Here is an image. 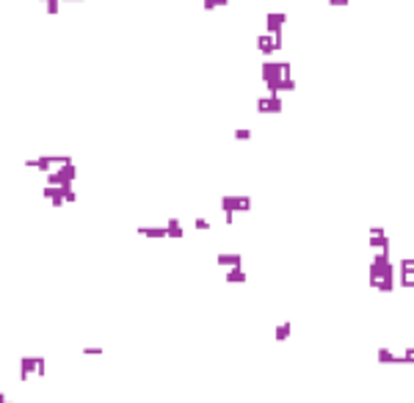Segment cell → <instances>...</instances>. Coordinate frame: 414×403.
<instances>
[{"label":"cell","mask_w":414,"mask_h":403,"mask_svg":"<svg viewBox=\"0 0 414 403\" xmlns=\"http://www.w3.org/2000/svg\"><path fill=\"white\" fill-rule=\"evenodd\" d=\"M398 282V265L392 262V252H373L368 265V284L378 293H392Z\"/></svg>","instance_id":"cell-1"},{"label":"cell","mask_w":414,"mask_h":403,"mask_svg":"<svg viewBox=\"0 0 414 403\" xmlns=\"http://www.w3.org/2000/svg\"><path fill=\"white\" fill-rule=\"evenodd\" d=\"M260 78H263L265 89H268L271 94L295 91V78H293L290 61H271V58H265L263 67H260Z\"/></svg>","instance_id":"cell-2"},{"label":"cell","mask_w":414,"mask_h":403,"mask_svg":"<svg viewBox=\"0 0 414 403\" xmlns=\"http://www.w3.org/2000/svg\"><path fill=\"white\" fill-rule=\"evenodd\" d=\"M251 207H254V202L246 194H224L221 196V210H224V221L227 224L235 221V213H248Z\"/></svg>","instance_id":"cell-3"},{"label":"cell","mask_w":414,"mask_h":403,"mask_svg":"<svg viewBox=\"0 0 414 403\" xmlns=\"http://www.w3.org/2000/svg\"><path fill=\"white\" fill-rule=\"evenodd\" d=\"M44 370H47L44 356H22L20 359V378L22 381H28L33 373H36V376H44Z\"/></svg>","instance_id":"cell-4"},{"label":"cell","mask_w":414,"mask_h":403,"mask_svg":"<svg viewBox=\"0 0 414 403\" xmlns=\"http://www.w3.org/2000/svg\"><path fill=\"white\" fill-rule=\"evenodd\" d=\"M368 246L373 249V252H389V232L387 226L381 224H373L368 229Z\"/></svg>","instance_id":"cell-5"},{"label":"cell","mask_w":414,"mask_h":403,"mask_svg":"<svg viewBox=\"0 0 414 403\" xmlns=\"http://www.w3.org/2000/svg\"><path fill=\"white\" fill-rule=\"evenodd\" d=\"M282 110H285L282 94H271V91H265V94L257 97V113H282Z\"/></svg>","instance_id":"cell-6"},{"label":"cell","mask_w":414,"mask_h":403,"mask_svg":"<svg viewBox=\"0 0 414 403\" xmlns=\"http://www.w3.org/2000/svg\"><path fill=\"white\" fill-rule=\"evenodd\" d=\"M398 284L403 290H414V257L398 260Z\"/></svg>","instance_id":"cell-7"},{"label":"cell","mask_w":414,"mask_h":403,"mask_svg":"<svg viewBox=\"0 0 414 403\" xmlns=\"http://www.w3.org/2000/svg\"><path fill=\"white\" fill-rule=\"evenodd\" d=\"M282 44H285V36H274V33H260L257 36V50L263 52L265 58H271L274 52H279Z\"/></svg>","instance_id":"cell-8"},{"label":"cell","mask_w":414,"mask_h":403,"mask_svg":"<svg viewBox=\"0 0 414 403\" xmlns=\"http://www.w3.org/2000/svg\"><path fill=\"white\" fill-rule=\"evenodd\" d=\"M285 25H287V14H285V11H268V14H265V33L285 36Z\"/></svg>","instance_id":"cell-9"},{"label":"cell","mask_w":414,"mask_h":403,"mask_svg":"<svg viewBox=\"0 0 414 403\" xmlns=\"http://www.w3.org/2000/svg\"><path fill=\"white\" fill-rule=\"evenodd\" d=\"M376 362L378 365H403V356L395 354L392 348L381 346V348H376Z\"/></svg>","instance_id":"cell-10"},{"label":"cell","mask_w":414,"mask_h":403,"mask_svg":"<svg viewBox=\"0 0 414 403\" xmlns=\"http://www.w3.org/2000/svg\"><path fill=\"white\" fill-rule=\"evenodd\" d=\"M216 262L221 268H243V254L240 252H221V254H216Z\"/></svg>","instance_id":"cell-11"},{"label":"cell","mask_w":414,"mask_h":403,"mask_svg":"<svg viewBox=\"0 0 414 403\" xmlns=\"http://www.w3.org/2000/svg\"><path fill=\"white\" fill-rule=\"evenodd\" d=\"M224 282H227V284H246L248 282V273L243 271V268H227Z\"/></svg>","instance_id":"cell-12"},{"label":"cell","mask_w":414,"mask_h":403,"mask_svg":"<svg viewBox=\"0 0 414 403\" xmlns=\"http://www.w3.org/2000/svg\"><path fill=\"white\" fill-rule=\"evenodd\" d=\"M138 232L141 238H155V241H161V238H169V232H166V226L161 224V226H138Z\"/></svg>","instance_id":"cell-13"},{"label":"cell","mask_w":414,"mask_h":403,"mask_svg":"<svg viewBox=\"0 0 414 403\" xmlns=\"http://www.w3.org/2000/svg\"><path fill=\"white\" fill-rule=\"evenodd\" d=\"M163 226H166V232H169V238H171V241H180V238H185V229H182L180 218H169Z\"/></svg>","instance_id":"cell-14"},{"label":"cell","mask_w":414,"mask_h":403,"mask_svg":"<svg viewBox=\"0 0 414 403\" xmlns=\"http://www.w3.org/2000/svg\"><path fill=\"white\" fill-rule=\"evenodd\" d=\"M290 331H293V323H290V320H282V323L274 329V340L276 342H285L287 337H290Z\"/></svg>","instance_id":"cell-15"},{"label":"cell","mask_w":414,"mask_h":403,"mask_svg":"<svg viewBox=\"0 0 414 403\" xmlns=\"http://www.w3.org/2000/svg\"><path fill=\"white\" fill-rule=\"evenodd\" d=\"M221 6H229V0H202V9L204 11H216Z\"/></svg>","instance_id":"cell-16"},{"label":"cell","mask_w":414,"mask_h":403,"mask_svg":"<svg viewBox=\"0 0 414 403\" xmlns=\"http://www.w3.org/2000/svg\"><path fill=\"white\" fill-rule=\"evenodd\" d=\"M254 133L248 127H235V141H251Z\"/></svg>","instance_id":"cell-17"},{"label":"cell","mask_w":414,"mask_h":403,"mask_svg":"<svg viewBox=\"0 0 414 403\" xmlns=\"http://www.w3.org/2000/svg\"><path fill=\"white\" fill-rule=\"evenodd\" d=\"M193 226H196L199 232H207V229H210L213 224H210V221L204 218V215H199V218H193Z\"/></svg>","instance_id":"cell-18"},{"label":"cell","mask_w":414,"mask_h":403,"mask_svg":"<svg viewBox=\"0 0 414 403\" xmlns=\"http://www.w3.org/2000/svg\"><path fill=\"white\" fill-rule=\"evenodd\" d=\"M47 9V14H58V6H61V0H41Z\"/></svg>","instance_id":"cell-19"},{"label":"cell","mask_w":414,"mask_h":403,"mask_svg":"<svg viewBox=\"0 0 414 403\" xmlns=\"http://www.w3.org/2000/svg\"><path fill=\"white\" fill-rule=\"evenodd\" d=\"M403 365H414V346H409V348H403Z\"/></svg>","instance_id":"cell-20"},{"label":"cell","mask_w":414,"mask_h":403,"mask_svg":"<svg viewBox=\"0 0 414 403\" xmlns=\"http://www.w3.org/2000/svg\"><path fill=\"white\" fill-rule=\"evenodd\" d=\"M80 354H88V356H99L102 348H80Z\"/></svg>","instance_id":"cell-21"},{"label":"cell","mask_w":414,"mask_h":403,"mask_svg":"<svg viewBox=\"0 0 414 403\" xmlns=\"http://www.w3.org/2000/svg\"><path fill=\"white\" fill-rule=\"evenodd\" d=\"M351 0H329V6H334V9H342V6H348Z\"/></svg>","instance_id":"cell-22"},{"label":"cell","mask_w":414,"mask_h":403,"mask_svg":"<svg viewBox=\"0 0 414 403\" xmlns=\"http://www.w3.org/2000/svg\"><path fill=\"white\" fill-rule=\"evenodd\" d=\"M6 400H9V398H6V392H0V403H6Z\"/></svg>","instance_id":"cell-23"}]
</instances>
